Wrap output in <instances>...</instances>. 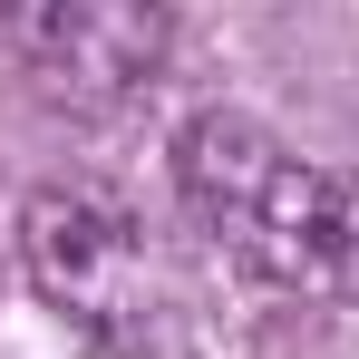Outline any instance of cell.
<instances>
[{"mask_svg":"<svg viewBox=\"0 0 359 359\" xmlns=\"http://www.w3.org/2000/svg\"><path fill=\"white\" fill-rule=\"evenodd\" d=\"M20 262H29L39 301H59L78 320H117L146 243H136V214H126L117 194L49 184V194H29V214H20Z\"/></svg>","mask_w":359,"mask_h":359,"instance_id":"cell-2","label":"cell"},{"mask_svg":"<svg viewBox=\"0 0 359 359\" xmlns=\"http://www.w3.org/2000/svg\"><path fill=\"white\" fill-rule=\"evenodd\" d=\"M184 214L301 301H359V165H311L252 117H194L175 136Z\"/></svg>","mask_w":359,"mask_h":359,"instance_id":"cell-1","label":"cell"},{"mask_svg":"<svg viewBox=\"0 0 359 359\" xmlns=\"http://www.w3.org/2000/svg\"><path fill=\"white\" fill-rule=\"evenodd\" d=\"M20 39L59 78H78L88 97H117L126 78H146L165 59V20L156 10H39V20H20Z\"/></svg>","mask_w":359,"mask_h":359,"instance_id":"cell-3","label":"cell"}]
</instances>
